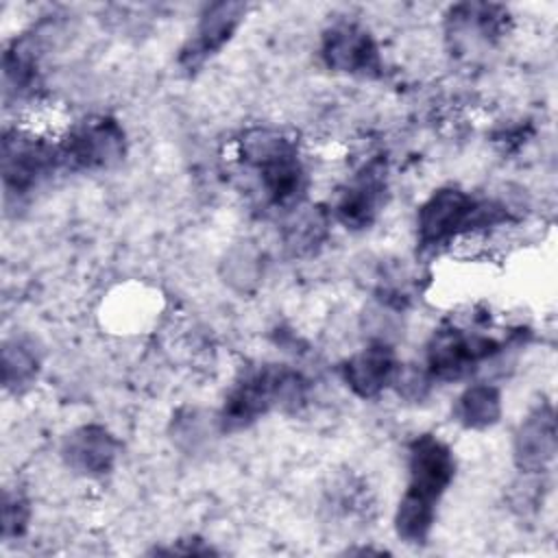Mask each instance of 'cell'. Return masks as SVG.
I'll return each mask as SVG.
<instances>
[{"mask_svg":"<svg viewBox=\"0 0 558 558\" xmlns=\"http://www.w3.org/2000/svg\"><path fill=\"white\" fill-rule=\"evenodd\" d=\"M456 456L436 434H418L408 445V484L395 510V532L408 545H425L438 504L453 484Z\"/></svg>","mask_w":558,"mask_h":558,"instance_id":"obj_1","label":"cell"},{"mask_svg":"<svg viewBox=\"0 0 558 558\" xmlns=\"http://www.w3.org/2000/svg\"><path fill=\"white\" fill-rule=\"evenodd\" d=\"M238 157L248 168L275 209L292 211L303 205L307 194V170L299 146L279 129L255 126L238 142Z\"/></svg>","mask_w":558,"mask_h":558,"instance_id":"obj_2","label":"cell"},{"mask_svg":"<svg viewBox=\"0 0 558 558\" xmlns=\"http://www.w3.org/2000/svg\"><path fill=\"white\" fill-rule=\"evenodd\" d=\"M310 381L292 366L262 364L246 371L227 392L218 412L222 434L251 427L272 410H299L307 399Z\"/></svg>","mask_w":558,"mask_h":558,"instance_id":"obj_3","label":"cell"},{"mask_svg":"<svg viewBox=\"0 0 558 558\" xmlns=\"http://www.w3.org/2000/svg\"><path fill=\"white\" fill-rule=\"evenodd\" d=\"M510 220L508 207L475 198L456 185L434 190L416 211V242L423 251L445 248L471 233Z\"/></svg>","mask_w":558,"mask_h":558,"instance_id":"obj_4","label":"cell"},{"mask_svg":"<svg viewBox=\"0 0 558 558\" xmlns=\"http://www.w3.org/2000/svg\"><path fill=\"white\" fill-rule=\"evenodd\" d=\"M63 170L57 142L24 129L11 126L2 133V187L4 205L28 198L54 172Z\"/></svg>","mask_w":558,"mask_h":558,"instance_id":"obj_5","label":"cell"},{"mask_svg":"<svg viewBox=\"0 0 558 558\" xmlns=\"http://www.w3.org/2000/svg\"><path fill=\"white\" fill-rule=\"evenodd\" d=\"M63 170L96 172L118 166L126 155L124 126L111 116H85L57 140Z\"/></svg>","mask_w":558,"mask_h":558,"instance_id":"obj_6","label":"cell"},{"mask_svg":"<svg viewBox=\"0 0 558 558\" xmlns=\"http://www.w3.org/2000/svg\"><path fill=\"white\" fill-rule=\"evenodd\" d=\"M501 351V344L482 331L442 327L425 347V371L432 381H458Z\"/></svg>","mask_w":558,"mask_h":558,"instance_id":"obj_7","label":"cell"},{"mask_svg":"<svg viewBox=\"0 0 558 558\" xmlns=\"http://www.w3.org/2000/svg\"><path fill=\"white\" fill-rule=\"evenodd\" d=\"M388 198V166L384 157H371L340 185L329 214L349 231L368 229Z\"/></svg>","mask_w":558,"mask_h":558,"instance_id":"obj_8","label":"cell"},{"mask_svg":"<svg viewBox=\"0 0 558 558\" xmlns=\"http://www.w3.org/2000/svg\"><path fill=\"white\" fill-rule=\"evenodd\" d=\"M318 54L327 70L347 76L377 78L384 72V61L375 37L357 22H331L320 35Z\"/></svg>","mask_w":558,"mask_h":558,"instance_id":"obj_9","label":"cell"},{"mask_svg":"<svg viewBox=\"0 0 558 558\" xmlns=\"http://www.w3.org/2000/svg\"><path fill=\"white\" fill-rule=\"evenodd\" d=\"M248 13V4L244 2H211L198 15V22L181 46L177 63L185 72H196L211 57H216L238 33L244 17Z\"/></svg>","mask_w":558,"mask_h":558,"instance_id":"obj_10","label":"cell"},{"mask_svg":"<svg viewBox=\"0 0 558 558\" xmlns=\"http://www.w3.org/2000/svg\"><path fill=\"white\" fill-rule=\"evenodd\" d=\"M399 371L401 360L386 340H371L340 366L342 381L360 399H375L392 388Z\"/></svg>","mask_w":558,"mask_h":558,"instance_id":"obj_11","label":"cell"},{"mask_svg":"<svg viewBox=\"0 0 558 558\" xmlns=\"http://www.w3.org/2000/svg\"><path fill=\"white\" fill-rule=\"evenodd\" d=\"M556 458V414L543 401L519 423L512 438V460L519 473H545Z\"/></svg>","mask_w":558,"mask_h":558,"instance_id":"obj_12","label":"cell"},{"mask_svg":"<svg viewBox=\"0 0 558 558\" xmlns=\"http://www.w3.org/2000/svg\"><path fill=\"white\" fill-rule=\"evenodd\" d=\"M61 458L74 473L100 477L107 475L116 464L118 440L105 425H81L63 438Z\"/></svg>","mask_w":558,"mask_h":558,"instance_id":"obj_13","label":"cell"},{"mask_svg":"<svg viewBox=\"0 0 558 558\" xmlns=\"http://www.w3.org/2000/svg\"><path fill=\"white\" fill-rule=\"evenodd\" d=\"M331 222L329 209L299 205L283 225V246L294 257L314 255L325 244Z\"/></svg>","mask_w":558,"mask_h":558,"instance_id":"obj_14","label":"cell"},{"mask_svg":"<svg viewBox=\"0 0 558 558\" xmlns=\"http://www.w3.org/2000/svg\"><path fill=\"white\" fill-rule=\"evenodd\" d=\"M453 418L464 429H488L501 418V392L497 386L477 381L466 386L456 403H453Z\"/></svg>","mask_w":558,"mask_h":558,"instance_id":"obj_15","label":"cell"},{"mask_svg":"<svg viewBox=\"0 0 558 558\" xmlns=\"http://www.w3.org/2000/svg\"><path fill=\"white\" fill-rule=\"evenodd\" d=\"M39 364V353L31 340L13 336L2 342V384L7 390L20 392L35 384Z\"/></svg>","mask_w":558,"mask_h":558,"instance_id":"obj_16","label":"cell"},{"mask_svg":"<svg viewBox=\"0 0 558 558\" xmlns=\"http://www.w3.org/2000/svg\"><path fill=\"white\" fill-rule=\"evenodd\" d=\"M31 521L28 499L20 490L4 488L2 495V538L11 541L26 532Z\"/></svg>","mask_w":558,"mask_h":558,"instance_id":"obj_17","label":"cell"},{"mask_svg":"<svg viewBox=\"0 0 558 558\" xmlns=\"http://www.w3.org/2000/svg\"><path fill=\"white\" fill-rule=\"evenodd\" d=\"M155 554H185V556H207V554H214L211 545H207L205 541L196 538V536H190V538H179L172 547H166V549H155Z\"/></svg>","mask_w":558,"mask_h":558,"instance_id":"obj_18","label":"cell"}]
</instances>
